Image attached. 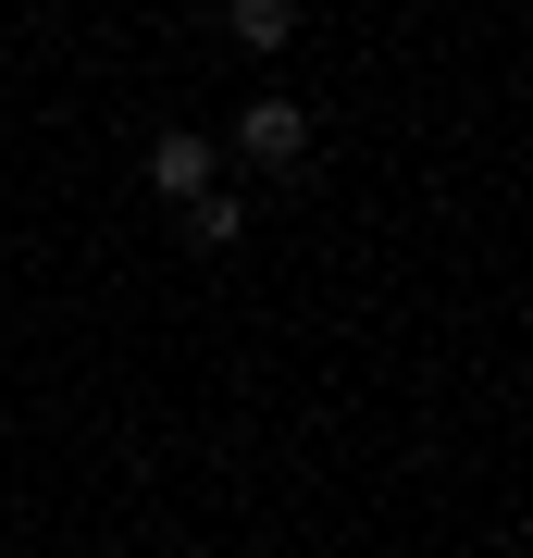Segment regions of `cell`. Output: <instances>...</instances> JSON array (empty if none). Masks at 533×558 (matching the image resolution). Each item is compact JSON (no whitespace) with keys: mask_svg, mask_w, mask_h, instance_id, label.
I'll return each mask as SVG.
<instances>
[{"mask_svg":"<svg viewBox=\"0 0 533 558\" xmlns=\"http://www.w3.org/2000/svg\"><path fill=\"white\" fill-rule=\"evenodd\" d=\"M223 25H237V50H286L298 38V0H223Z\"/></svg>","mask_w":533,"mask_h":558,"instance_id":"3957f363","label":"cell"},{"mask_svg":"<svg viewBox=\"0 0 533 558\" xmlns=\"http://www.w3.org/2000/svg\"><path fill=\"white\" fill-rule=\"evenodd\" d=\"M298 149H311V112H298V100H274V87H261V100L237 112V161H249V174H286Z\"/></svg>","mask_w":533,"mask_h":558,"instance_id":"6da1fadb","label":"cell"},{"mask_svg":"<svg viewBox=\"0 0 533 558\" xmlns=\"http://www.w3.org/2000/svg\"><path fill=\"white\" fill-rule=\"evenodd\" d=\"M186 236H198V248H237V236H249V199H223V186H198V199H186Z\"/></svg>","mask_w":533,"mask_h":558,"instance_id":"277c9868","label":"cell"},{"mask_svg":"<svg viewBox=\"0 0 533 558\" xmlns=\"http://www.w3.org/2000/svg\"><path fill=\"white\" fill-rule=\"evenodd\" d=\"M149 186H161V199H198V186H211V137L161 124V137H149Z\"/></svg>","mask_w":533,"mask_h":558,"instance_id":"7a4b0ae2","label":"cell"}]
</instances>
